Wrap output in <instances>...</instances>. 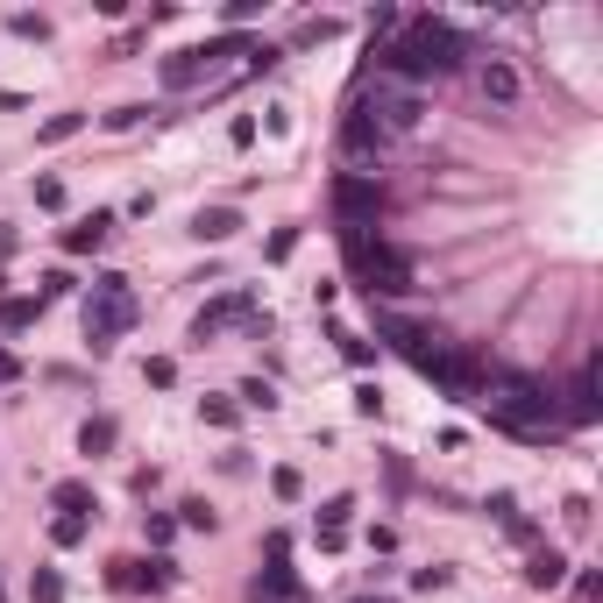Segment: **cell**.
<instances>
[{
  "mask_svg": "<svg viewBox=\"0 0 603 603\" xmlns=\"http://www.w3.org/2000/svg\"><path fill=\"white\" fill-rule=\"evenodd\" d=\"M348 511H355V497H327L320 504V554H341L348 547Z\"/></svg>",
  "mask_w": 603,
  "mask_h": 603,
  "instance_id": "14",
  "label": "cell"
},
{
  "mask_svg": "<svg viewBox=\"0 0 603 603\" xmlns=\"http://www.w3.org/2000/svg\"><path fill=\"white\" fill-rule=\"evenodd\" d=\"M376 334H384V341H391V348H398V355H405L419 376H433V369H440V355H447V341H440L433 327H419V320H398V313H384V320H376Z\"/></svg>",
  "mask_w": 603,
  "mask_h": 603,
  "instance_id": "6",
  "label": "cell"
},
{
  "mask_svg": "<svg viewBox=\"0 0 603 603\" xmlns=\"http://www.w3.org/2000/svg\"><path fill=\"white\" fill-rule=\"evenodd\" d=\"M596 384H603V355H589V369L575 376V391H568V419H575V426H596V412H603Z\"/></svg>",
  "mask_w": 603,
  "mask_h": 603,
  "instance_id": "12",
  "label": "cell"
},
{
  "mask_svg": "<svg viewBox=\"0 0 603 603\" xmlns=\"http://www.w3.org/2000/svg\"><path fill=\"white\" fill-rule=\"evenodd\" d=\"M433 384H440L447 398H469V405H476V398H483V384H490V362H483L476 348H447V355H440V369H433Z\"/></svg>",
  "mask_w": 603,
  "mask_h": 603,
  "instance_id": "7",
  "label": "cell"
},
{
  "mask_svg": "<svg viewBox=\"0 0 603 603\" xmlns=\"http://www.w3.org/2000/svg\"><path fill=\"white\" fill-rule=\"evenodd\" d=\"M114 440H121V419H114V412H93V419L79 426V447H86V455H107Z\"/></svg>",
  "mask_w": 603,
  "mask_h": 603,
  "instance_id": "19",
  "label": "cell"
},
{
  "mask_svg": "<svg viewBox=\"0 0 603 603\" xmlns=\"http://www.w3.org/2000/svg\"><path fill=\"white\" fill-rule=\"evenodd\" d=\"M362 603H398V596H362Z\"/></svg>",
  "mask_w": 603,
  "mask_h": 603,
  "instance_id": "43",
  "label": "cell"
},
{
  "mask_svg": "<svg viewBox=\"0 0 603 603\" xmlns=\"http://www.w3.org/2000/svg\"><path fill=\"white\" fill-rule=\"evenodd\" d=\"M490 412V426L518 433V440H554V391L540 376H518V369H490V384L476 398Z\"/></svg>",
  "mask_w": 603,
  "mask_h": 603,
  "instance_id": "1",
  "label": "cell"
},
{
  "mask_svg": "<svg viewBox=\"0 0 603 603\" xmlns=\"http://www.w3.org/2000/svg\"><path fill=\"white\" fill-rule=\"evenodd\" d=\"M341 36V22L334 15H313V22H298V43H334Z\"/></svg>",
  "mask_w": 603,
  "mask_h": 603,
  "instance_id": "25",
  "label": "cell"
},
{
  "mask_svg": "<svg viewBox=\"0 0 603 603\" xmlns=\"http://www.w3.org/2000/svg\"><path fill=\"white\" fill-rule=\"evenodd\" d=\"M107 582L121 589V596H135V589H171L178 582V561H107Z\"/></svg>",
  "mask_w": 603,
  "mask_h": 603,
  "instance_id": "10",
  "label": "cell"
},
{
  "mask_svg": "<svg viewBox=\"0 0 603 603\" xmlns=\"http://www.w3.org/2000/svg\"><path fill=\"white\" fill-rule=\"evenodd\" d=\"M228 57H249V43H242V36H213V43H199V50H171V57H164V86H171V93H192V86L213 79Z\"/></svg>",
  "mask_w": 603,
  "mask_h": 603,
  "instance_id": "5",
  "label": "cell"
},
{
  "mask_svg": "<svg viewBox=\"0 0 603 603\" xmlns=\"http://www.w3.org/2000/svg\"><path fill=\"white\" fill-rule=\"evenodd\" d=\"M228 327H256V298H249V291L213 298V306L192 320V341H213V334H228Z\"/></svg>",
  "mask_w": 603,
  "mask_h": 603,
  "instance_id": "9",
  "label": "cell"
},
{
  "mask_svg": "<svg viewBox=\"0 0 603 603\" xmlns=\"http://www.w3.org/2000/svg\"><path fill=\"white\" fill-rule=\"evenodd\" d=\"M36 206L57 213V206H64V185H57V178H36Z\"/></svg>",
  "mask_w": 603,
  "mask_h": 603,
  "instance_id": "36",
  "label": "cell"
},
{
  "mask_svg": "<svg viewBox=\"0 0 603 603\" xmlns=\"http://www.w3.org/2000/svg\"><path fill=\"white\" fill-rule=\"evenodd\" d=\"M171 533H178V518H164V511H157V518H149V547H157V554L171 547Z\"/></svg>",
  "mask_w": 603,
  "mask_h": 603,
  "instance_id": "35",
  "label": "cell"
},
{
  "mask_svg": "<svg viewBox=\"0 0 603 603\" xmlns=\"http://www.w3.org/2000/svg\"><path fill=\"white\" fill-rule=\"evenodd\" d=\"M291 596H298V575H291L284 561H270V568L249 582V603H291Z\"/></svg>",
  "mask_w": 603,
  "mask_h": 603,
  "instance_id": "16",
  "label": "cell"
},
{
  "mask_svg": "<svg viewBox=\"0 0 603 603\" xmlns=\"http://www.w3.org/2000/svg\"><path fill=\"white\" fill-rule=\"evenodd\" d=\"M291 249H298V228H277V235H270V263H284Z\"/></svg>",
  "mask_w": 603,
  "mask_h": 603,
  "instance_id": "38",
  "label": "cell"
},
{
  "mask_svg": "<svg viewBox=\"0 0 603 603\" xmlns=\"http://www.w3.org/2000/svg\"><path fill=\"white\" fill-rule=\"evenodd\" d=\"M476 79H483V100H497V107H511V100H518V71H511L504 57H490Z\"/></svg>",
  "mask_w": 603,
  "mask_h": 603,
  "instance_id": "18",
  "label": "cell"
},
{
  "mask_svg": "<svg viewBox=\"0 0 603 603\" xmlns=\"http://www.w3.org/2000/svg\"><path fill=\"white\" fill-rule=\"evenodd\" d=\"M15 376H22V362H15L8 348H0V384H15Z\"/></svg>",
  "mask_w": 603,
  "mask_h": 603,
  "instance_id": "41",
  "label": "cell"
},
{
  "mask_svg": "<svg viewBox=\"0 0 603 603\" xmlns=\"http://www.w3.org/2000/svg\"><path fill=\"white\" fill-rule=\"evenodd\" d=\"M270 490H277L284 504H298V497H306V476H298V469H270Z\"/></svg>",
  "mask_w": 603,
  "mask_h": 603,
  "instance_id": "26",
  "label": "cell"
},
{
  "mask_svg": "<svg viewBox=\"0 0 603 603\" xmlns=\"http://www.w3.org/2000/svg\"><path fill=\"white\" fill-rule=\"evenodd\" d=\"M79 128H86V114H50V121L36 128V142H71Z\"/></svg>",
  "mask_w": 603,
  "mask_h": 603,
  "instance_id": "23",
  "label": "cell"
},
{
  "mask_svg": "<svg viewBox=\"0 0 603 603\" xmlns=\"http://www.w3.org/2000/svg\"><path fill=\"white\" fill-rule=\"evenodd\" d=\"M376 213H384V192H376V178L341 171V178H334V220H341V228H376Z\"/></svg>",
  "mask_w": 603,
  "mask_h": 603,
  "instance_id": "8",
  "label": "cell"
},
{
  "mask_svg": "<svg viewBox=\"0 0 603 603\" xmlns=\"http://www.w3.org/2000/svg\"><path fill=\"white\" fill-rule=\"evenodd\" d=\"M50 497H57V511H71V518H93V511H100V504H93V483H57Z\"/></svg>",
  "mask_w": 603,
  "mask_h": 603,
  "instance_id": "20",
  "label": "cell"
},
{
  "mask_svg": "<svg viewBox=\"0 0 603 603\" xmlns=\"http://www.w3.org/2000/svg\"><path fill=\"white\" fill-rule=\"evenodd\" d=\"M341 149H348V157H376V149H384V128H376V114L355 100L348 107V121H341Z\"/></svg>",
  "mask_w": 603,
  "mask_h": 603,
  "instance_id": "11",
  "label": "cell"
},
{
  "mask_svg": "<svg viewBox=\"0 0 603 603\" xmlns=\"http://www.w3.org/2000/svg\"><path fill=\"white\" fill-rule=\"evenodd\" d=\"M199 412H206V426H235V419H242V405H235V398H206Z\"/></svg>",
  "mask_w": 603,
  "mask_h": 603,
  "instance_id": "28",
  "label": "cell"
},
{
  "mask_svg": "<svg viewBox=\"0 0 603 603\" xmlns=\"http://www.w3.org/2000/svg\"><path fill=\"white\" fill-rule=\"evenodd\" d=\"M341 249H348V263H355L362 291H384V298H405V291H419V270H412V256H405V249H391V242H376L369 228H341Z\"/></svg>",
  "mask_w": 603,
  "mask_h": 603,
  "instance_id": "3",
  "label": "cell"
},
{
  "mask_svg": "<svg viewBox=\"0 0 603 603\" xmlns=\"http://www.w3.org/2000/svg\"><path fill=\"white\" fill-rule=\"evenodd\" d=\"M135 121H149V107H114L107 114V128H135Z\"/></svg>",
  "mask_w": 603,
  "mask_h": 603,
  "instance_id": "39",
  "label": "cell"
},
{
  "mask_svg": "<svg viewBox=\"0 0 603 603\" xmlns=\"http://www.w3.org/2000/svg\"><path fill=\"white\" fill-rule=\"evenodd\" d=\"M263 15V0H228V8H220V22L228 29H242V22H256Z\"/></svg>",
  "mask_w": 603,
  "mask_h": 603,
  "instance_id": "29",
  "label": "cell"
},
{
  "mask_svg": "<svg viewBox=\"0 0 603 603\" xmlns=\"http://www.w3.org/2000/svg\"><path fill=\"white\" fill-rule=\"evenodd\" d=\"M107 235H114V213H86L79 228H64V249L71 256H93V249H107Z\"/></svg>",
  "mask_w": 603,
  "mask_h": 603,
  "instance_id": "15",
  "label": "cell"
},
{
  "mask_svg": "<svg viewBox=\"0 0 603 603\" xmlns=\"http://www.w3.org/2000/svg\"><path fill=\"white\" fill-rule=\"evenodd\" d=\"M8 29H15L22 43H50V15H29V8H15V15H8Z\"/></svg>",
  "mask_w": 603,
  "mask_h": 603,
  "instance_id": "22",
  "label": "cell"
},
{
  "mask_svg": "<svg viewBox=\"0 0 603 603\" xmlns=\"http://www.w3.org/2000/svg\"><path fill=\"white\" fill-rule=\"evenodd\" d=\"M334 341H341V355H348V362H376V348H369L362 334H348V327H334Z\"/></svg>",
  "mask_w": 603,
  "mask_h": 603,
  "instance_id": "30",
  "label": "cell"
},
{
  "mask_svg": "<svg viewBox=\"0 0 603 603\" xmlns=\"http://www.w3.org/2000/svg\"><path fill=\"white\" fill-rule=\"evenodd\" d=\"M0 603H8V596H0Z\"/></svg>",
  "mask_w": 603,
  "mask_h": 603,
  "instance_id": "44",
  "label": "cell"
},
{
  "mask_svg": "<svg viewBox=\"0 0 603 603\" xmlns=\"http://www.w3.org/2000/svg\"><path fill=\"white\" fill-rule=\"evenodd\" d=\"M86 533H93V518H71V511H57V518H50V540H57V547H79Z\"/></svg>",
  "mask_w": 603,
  "mask_h": 603,
  "instance_id": "21",
  "label": "cell"
},
{
  "mask_svg": "<svg viewBox=\"0 0 603 603\" xmlns=\"http://www.w3.org/2000/svg\"><path fill=\"white\" fill-rule=\"evenodd\" d=\"M462 57H469L462 29H447V22H433V15L405 22V29L384 43V71H391V79H447V71H462Z\"/></svg>",
  "mask_w": 603,
  "mask_h": 603,
  "instance_id": "2",
  "label": "cell"
},
{
  "mask_svg": "<svg viewBox=\"0 0 603 603\" xmlns=\"http://www.w3.org/2000/svg\"><path fill=\"white\" fill-rule=\"evenodd\" d=\"M355 412L376 419V412H384V391H376V384H355Z\"/></svg>",
  "mask_w": 603,
  "mask_h": 603,
  "instance_id": "33",
  "label": "cell"
},
{
  "mask_svg": "<svg viewBox=\"0 0 603 603\" xmlns=\"http://www.w3.org/2000/svg\"><path fill=\"white\" fill-rule=\"evenodd\" d=\"M447 582H455V568H419V575H412V589H426V596H440Z\"/></svg>",
  "mask_w": 603,
  "mask_h": 603,
  "instance_id": "31",
  "label": "cell"
},
{
  "mask_svg": "<svg viewBox=\"0 0 603 603\" xmlns=\"http://www.w3.org/2000/svg\"><path fill=\"white\" fill-rule=\"evenodd\" d=\"M185 525H192V533H213V525H220V518H213V511H206V504L192 497V504H185Z\"/></svg>",
  "mask_w": 603,
  "mask_h": 603,
  "instance_id": "37",
  "label": "cell"
},
{
  "mask_svg": "<svg viewBox=\"0 0 603 603\" xmlns=\"http://www.w3.org/2000/svg\"><path fill=\"white\" fill-rule=\"evenodd\" d=\"M504 533H511L518 547H540V525H533V518H525V511H504Z\"/></svg>",
  "mask_w": 603,
  "mask_h": 603,
  "instance_id": "27",
  "label": "cell"
},
{
  "mask_svg": "<svg viewBox=\"0 0 603 603\" xmlns=\"http://www.w3.org/2000/svg\"><path fill=\"white\" fill-rule=\"evenodd\" d=\"M8 256H15V235H8V228H0V263H8Z\"/></svg>",
  "mask_w": 603,
  "mask_h": 603,
  "instance_id": "42",
  "label": "cell"
},
{
  "mask_svg": "<svg viewBox=\"0 0 603 603\" xmlns=\"http://www.w3.org/2000/svg\"><path fill=\"white\" fill-rule=\"evenodd\" d=\"M29 596H36V603H64V575H57V568H36V575H29Z\"/></svg>",
  "mask_w": 603,
  "mask_h": 603,
  "instance_id": "24",
  "label": "cell"
},
{
  "mask_svg": "<svg viewBox=\"0 0 603 603\" xmlns=\"http://www.w3.org/2000/svg\"><path fill=\"white\" fill-rule=\"evenodd\" d=\"M235 228H242L235 206H199V213H192V242H228Z\"/></svg>",
  "mask_w": 603,
  "mask_h": 603,
  "instance_id": "17",
  "label": "cell"
},
{
  "mask_svg": "<svg viewBox=\"0 0 603 603\" xmlns=\"http://www.w3.org/2000/svg\"><path fill=\"white\" fill-rule=\"evenodd\" d=\"M561 582H568V554H561V547H533V561H525V589L547 596V589H561Z\"/></svg>",
  "mask_w": 603,
  "mask_h": 603,
  "instance_id": "13",
  "label": "cell"
},
{
  "mask_svg": "<svg viewBox=\"0 0 603 603\" xmlns=\"http://www.w3.org/2000/svg\"><path fill=\"white\" fill-rule=\"evenodd\" d=\"M142 320V298L128 291V277H93V298H86V341H93V355H107L128 327Z\"/></svg>",
  "mask_w": 603,
  "mask_h": 603,
  "instance_id": "4",
  "label": "cell"
},
{
  "mask_svg": "<svg viewBox=\"0 0 603 603\" xmlns=\"http://www.w3.org/2000/svg\"><path fill=\"white\" fill-rule=\"evenodd\" d=\"M242 398H249L256 412H270V405H277V391H270V384H242Z\"/></svg>",
  "mask_w": 603,
  "mask_h": 603,
  "instance_id": "40",
  "label": "cell"
},
{
  "mask_svg": "<svg viewBox=\"0 0 603 603\" xmlns=\"http://www.w3.org/2000/svg\"><path fill=\"white\" fill-rule=\"evenodd\" d=\"M142 376L164 391V384H178V362H171V355H149V369H142Z\"/></svg>",
  "mask_w": 603,
  "mask_h": 603,
  "instance_id": "32",
  "label": "cell"
},
{
  "mask_svg": "<svg viewBox=\"0 0 603 603\" xmlns=\"http://www.w3.org/2000/svg\"><path fill=\"white\" fill-rule=\"evenodd\" d=\"M561 518H568V533H589V497H568Z\"/></svg>",
  "mask_w": 603,
  "mask_h": 603,
  "instance_id": "34",
  "label": "cell"
}]
</instances>
